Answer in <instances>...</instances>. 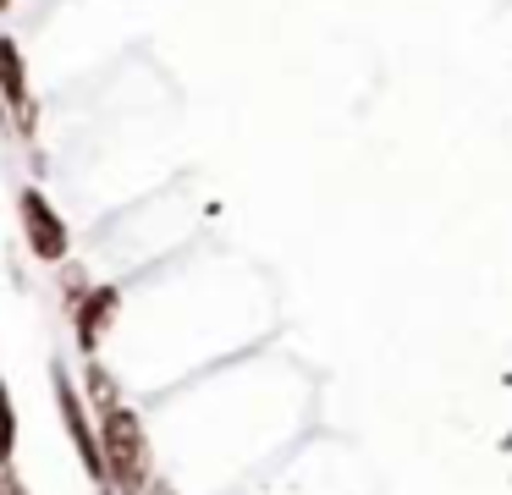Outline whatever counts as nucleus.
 I'll return each instance as SVG.
<instances>
[{
  "label": "nucleus",
  "instance_id": "obj_1",
  "mask_svg": "<svg viewBox=\"0 0 512 495\" xmlns=\"http://www.w3.org/2000/svg\"><path fill=\"white\" fill-rule=\"evenodd\" d=\"M89 407L100 418V451H105V473H111L116 495H149V435L144 418L116 396L111 374L89 358Z\"/></svg>",
  "mask_w": 512,
  "mask_h": 495
},
{
  "label": "nucleus",
  "instance_id": "obj_2",
  "mask_svg": "<svg viewBox=\"0 0 512 495\" xmlns=\"http://www.w3.org/2000/svg\"><path fill=\"white\" fill-rule=\"evenodd\" d=\"M50 391H56V413H61V424H67V435H72V446H78V462H83V473H89L94 484H111V473H105V451H100V418H94V407L83 402V391L72 385V374H67V363H50Z\"/></svg>",
  "mask_w": 512,
  "mask_h": 495
},
{
  "label": "nucleus",
  "instance_id": "obj_3",
  "mask_svg": "<svg viewBox=\"0 0 512 495\" xmlns=\"http://www.w3.org/2000/svg\"><path fill=\"white\" fill-rule=\"evenodd\" d=\"M17 220H23V237H28V253H34L39 264H61L72 253V231L67 220H61V209L50 204L39 187H23L17 193Z\"/></svg>",
  "mask_w": 512,
  "mask_h": 495
},
{
  "label": "nucleus",
  "instance_id": "obj_4",
  "mask_svg": "<svg viewBox=\"0 0 512 495\" xmlns=\"http://www.w3.org/2000/svg\"><path fill=\"white\" fill-rule=\"evenodd\" d=\"M116 308H122V286H111V281L72 292V341H78L83 358H94V352H100L105 330L116 325Z\"/></svg>",
  "mask_w": 512,
  "mask_h": 495
},
{
  "label": "nucleus",
  "instance_id": "obj_5",
  "mask_svg": "<svg viewBox=\"0 0 512 495\" xmlns=\"http://www.w3.org/2000/svg\"><path fill=\"white\" fill-rule=\"evenodd\" d=\"M0 99H6V110L17 116V127L34 132V94H28V61L23 50H17L12 33H0Z\"/></svg>",
  "mask_w": 512,
  "mask_h": 495
},
{
  "label": "nucleus",
  "instance_id": "obj_6",
  "mask_svg": "<svg viewBox=\"0 0 512 495\" xmlns=\"http://www.w3.org/2000/svg\"><path fill=\"white\" fill-rule=\"evenodd\" d=\"M0 473H17V407L6 380H0Z\"/></svg>",
  "mask_w": 512,
  "mask_h": 495
},
{
  "label": "nucleus",
  "instance_id": "obj_7",
  "mask_svg": "<svg viewBox=\"0 0 512 495\" xmlns=\"http://www.w3.org/2000/svg\"><path fill=\"white\" fill-rule=\"evenodd\" d=\"M0 495H28V490H23V479H17V473H0Z\"/></svg>",
  "mask_w": 512,
  "mask_h": 495
},
{
  "label": "nucleus",
  "instance_id": "obj_8",
  "mask_svg": "<svg viewBox=\"0 0 512 495\" xmlns=\"http://www.w3.org/2000/svg\"><path fill=\"white\" fill-rule=\"evenodd\" d=\"M100 495H116V490H111V484H105V490H100Z\"/></svg>",
  "mask_w": 512,
  "mask_h": 495
},
{
  "label": "nucleus",
  "instance_id": "obj_9",
  "mask_svg": "<svg viewBox=\"0 0 512 495\" xmlns=\"http://www.w3.org/2000/svg\"><path fill=\"white\" fill-rule=\"evenodd\" d=\"M6 6H12V0H0V11H6Z\"/></svg>",
  "mask_w": 512,
  "mask_h": 495
}]
</instances>
